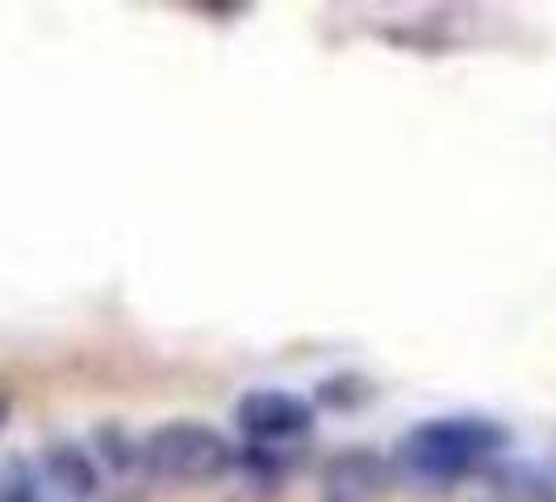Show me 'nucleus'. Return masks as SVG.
Here are the masks:
<instances>
[{
	"mask_svg": "<svg viewBox=\"0 0 556 502\" xmlns=\"http://www.w3.org/2000/svg\"><path fill=\"white\" fill-rule=\"evenodd\" d=\"M510 440V427L494 415H440L402 431V440L393 444V461L415 481L447 486L498 465Z\"/></svg>",
	"mask_w": 556,
	"mask_h": 502,
	"instance_id": "1",
	"label": "nucleus"
},
{
	"mask_svg": "<svg viewBox=\"0 0 556 502\" xmlns=\"http://www.w3.org/2000/svg\"><path fill=\"white\" fill-rule=\"evenodd\" d=\"M235 461H239L235 444L201 418H172L142 436V465L147 474L164 477V481L201 486V481L230 474Z\"/></svg>",
	"mask_w": 556,
	"mask_h": 502,
	"instance_id": "2",
	"label": "nucleus"
},
{
	"mask_svg": "<svg viewBox=\"0 0 556 502\" xmlns=\"http://www.w3.org/2000/svg\"><path fill=\"white\" fill-rule=\"evenodd\" d=\"M314 402L289 390H248L235 402V423L251 440V448L298 444L314 431Z\"/></svg>",
	"mask_w": 556,
	"mask_h": 502,
	"instance_id": "3",
	"label": "nucleus"
},
{
	"mask_svg": "<svg viewBox=\"0 0 556 502\" xmlns=\"http://www.w3.org/2000/svg\"><path fill=\"white\" fill-rule=\"evenodd\" d=\"M42 474L67 502H92L101 494V465L76 440H51L42 448Z\"/></svg>",
	"mask_w": 556,
	"mask_h": 502,
	"instance_id": "4",
	"label": "nucleus"
},
{
	"mask_svg": "<svg viewBox=\"0 0 556 502\" xmlns=\"http://www.w3.org/2000/svg\"><path fill=\"white\" fill-rule=\"evenodd\" d=\"M381 486V456L368 448H348L327 465V502H364Z\"/></svg>",
	"mask_w": 556,
	"mask_h": 502,
	"instance_id": "5",
	"label": "nucleus"
},
{
	"mask_svg": "<svg viewBox=\"0 0 556 502\" xmlns=\"http://www.w3.org/2000/svg\"><path fill=\"white\" fill-rule=\"evenodd\" d=\"M490 474H494V494L502 502H556L553 477L544 474L540 465L498 461V465H490Z\"/></svg>",
	"mask_w": 556,
	"mask_h": 502,
	"instance_id": "6",
	"label": "nucleus"
},
{
	"mask_svg": "<svg viewBox=\"0 0 556 502\" xmlns=\"http://www.w3.org/2000/svg\"><path fill=\"white\" fill-rule=\"evenodd\" d=\"M88 452L97 456V465H105L117 477H130L135 469H142V440L135 431H126L122 423H101L92 431Z\"/></svg>",
	"mask_w": 556,
	"mask_h": 502,
	"instance_id": "7",
	"label": "nucleus"
},
{
	"mask_svg": "<svg viewBox=\"0 0 556 502\" xmlns=\"http://www.w3.org/2000/svg\"><path fill=\"white\" fill-rule=\"evenodd\" d=\"M0 502H42L38 474L29 469L26 461H13V465L0 474Z\"/></svg>",
	"mask_w": 556,
	"mask_h": 502,
	"instance_id": "8",
	"label": "nucleus"
},
{
	"mask_svg": "<svg viewBox=\"0 0 556 502\" xmlns=\"http://www.w3.org/2000/svg\"><path fill=\"white\" fill-rule=\"evenodd\" d=\"M4 418H9V406H4V402H0V427H4Z\"/></svg>",
	"mask_w": 556,
	"mask_h": 502,
	"instance_id": "9",
	"label": "nucleus"
}]
</instances>
